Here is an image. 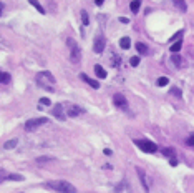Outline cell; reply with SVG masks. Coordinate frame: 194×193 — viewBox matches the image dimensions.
<instances>
[{
	"mask_svg": "<svg viewBox=\"0 0 194 193\" xmlns=\"http://www.w3.org/2000/svg\"><path fill=\"white\" fill-rule=\"evenodd\" d=\"M81 23H83V25H88V23H90V18H88L86 10H81Z\"/></svg>",
	"mask_w": 194,
	"mask_h": 193,
	"instance_id": "44dd1931",
	"label": "cell"
},
{
	"mask_svg": "<svg viewBox=\"0 0 194 193\" xmlns=\"http://www.w3.org/2000/svg\"><path fill=\"white\" fill-rule=\"evenodd\" d=\"M45 187L52 188V190H55L58 193H78L76 188L73 187L70 182H67V180H53V182L45 183Z\"/></svg>",
	"mask_w": 194,
	"mask_h": 193,
	"instance_id": "7a4b0ae2",
	"label": "cell"
},
{
	"mask_svg": "<svg viewBox=\"0 0 194 193\" xmlns=\"http://www.w3.org/2000/svg\"><path fill=\"white\" fill-rule=\"evenodd\" d=\"M10 82V73L0 72V83H9Z\"/></svg>",
	"mask_w": 194,
	"mask_h": 193,
	"instance_id": "ffe728a7",
	"label": "cell"
},
{
	"mask_svg": "<svg viewBox=\"0 0 194 193\" xmlns=\"http://www.w3.org/2000/svg\"><path fill=\"white\" fill-rule=\"evenodd\" d=\"M52 113H53V117H55L56 120H60V122H63L65 118H67V115H65V112H63V105H61V103H56V105H53V110H52Z\"/></svg>",
	"mask_w": 194,
	"mask_h": 193,
	"instance_id": "ba28073f",
	"label": "cell"
},
{
	"mask_svg": "<svg viewBox=\"0 0 194 193\" xmlns=\"http://www.w3.org/2000/svg\"><path fill=\"white\" fill-rule=\"evenodd\" d=\"M17 143H18L17 138H12V140L3 143V148H5V150H12V148H15V147H17Z\"/></svg>",
	"mask_w": 194,
	"mask_h": 193,
	"instance_id": "5bb4252c",
	"label": "cell"
},
{
	"mask_svg": "<svg viewBox=\"0 0 194 193\" xmlns=\"http://www.w3.org/2000/svg\"><path fill=\"white\" fill-rule=\"evenodd\" d=\"M40 103L42 105H50V100H48L47 97H43V98H40Z\"/></svg>",
	"mask_w": 194,
	"mask_h": 193,
	"instance_id": "4dcf8cb0",
	"label": "cell"
},
{
	"mask_svg": "<svg viewBox=\"0 0 194 193\" xmlns=\"http://www.w3.org/2000/svg\"><path fill=\"white\" fill-rule=\"evenodd\" d=\"M113 102H114V105H116L119 110H125V112H128V100L121 95V93H116V95L113 97Z\"/></svg>",
	"mask_w": 194,
	"mask_h": 193,
	"instance_id": "52a82bcc",
	"label": "cell"
},
{
	"mask_svg": "<svg viewBox=\"0 0 194 193\" xmlns=\"http://www.w3.org/2000/svg\"><path fill=\"white\" fill-rule=\"evenodd\" d=\"M181 47H183V42H181V40H177V42L171 43V47H169V48H171V52H173V53H177V52L181 50Z\"/></svg>",
	"mask_w": 194,
	"mask_h": 193,
	"instance_id": "e0dca14e",
	"label": "cell"
},
{
	"mask_svg": "<svg viewBox=\"0 0 194 193\" xmlns=\"http://www.w3.org/2000/svg\"><path fill=\"white\" fill-rule=\"evenodd\" d=\"M136 173H138L139 180H141L143 188H144V190H146V193H148V191H149V185H148V178H146V175H144V171H143L139 167H136Z\"/></svg>",
	"mask_w": 194,
	"mask_h": 193,
	"instance_id": "30bf717a",
	"label": "cell"
},
{
	"mask_svg": "<svg viewBox=\"0 0 194 193\" xmlns=\"http://www.w3.org/2000/svg\"><path fill=\"white\" fill-rule=\"evenodd\" d=\"M2 10H3V5H2V3H0V14H2Z\"/></svg>",
	"mask_w": 194,
	"mask_h": 193,
	"instance_id": "d590c367",
	"label": "cell"
},
{
	"mask_svg": "<svg viewBox=\"0 0 194 193\" xmlns=\"http://www.w3.org/2000/svg\"><path fill=\"white\" fill-rule=\"evenodd\" d=\"M119 47H121L123 50H128V48L131 47V40H130V37H123V38H119Z\"/></svg>",
	"mask_w": 194,
	"mask_h": 193,
	"instance_id": "7c38bea8",
	"label": "cell"
},
{
	"mask_svg": "<svg viewBox=\"0 0 194 193\" xmlns=\"http://www.w3.org/2000/svg\"><path fill=\"white\" fill-rule=\"evenodd\" d=\"M186 145H189V147H194V133H191L188 138H186Z\"/></svg>",
	"mask_w": 194,
	"mask_h": 193,
	"instance_id": "83f0119b",
	"label": "cell"
},
{
	"mask_svg": "<svg viewBox=\"0 0 194 193\" xmlns=\"http://www.w3.org/2000/svg\"><path fill=\"white\" fill-rule=\"evenodd\" d=\"M136 50H138L139 53H141V55H146V53L149 52V48H148V47H146V45H144V43L138 42V43H136Z\"/></svg>",
	"mask_w": 194,
	"mask_h": 193,
	"instance_id": "9a60e30c",
	"label": "cell"
},
{
	"mask_svg": "<svg viewBox=\"0 0 194 193\" xmlns=\"http://www.w3.org/2000/svg\"><path fill=\"white\" fill-rule=\"evenodd\" d=\"M47 122H48V118H47V117H40V118H30V120H27V122H25V127H23V128H25L27 132H32V130L38 128L40 125H45Z\"/></svg>",
	"mask_w": 194,
	"mask_h": 193,
	"instance_id": "5b68a950",
	"label": "cell"
},
{
	"mask_svg": "<svg viewBox=\"0 0 194 193\" xmlns=\"http://www.w3.org/2000/svg\"><path fill=\"white\" fill-rule=\"evenodd\" d=\"M168 83H169L168 77H161V78L158 80V87H164V85H168Z\"/></svg>",
	"mask_w": 194,
	"mask_h": 193,
	"instance_id": "603a6c76",
	"label": "cell"
},
{
	"mask_svg": "<svg viewBox=\"0 0 194 193\" xmlns=\"http://www.w3.org/2000/svg\"><path fill=\"white\" fill-rule=\"evenodd\" d=\"M28 2H30V3H32V5H33V7H35V9H37V10H38V12H40V14H45V9H43V7H42V5H40V2H38V0H28Z\"/></svg>",
	"mask_w": 194,
	"mask_h": 193,
	"instance_id": "d6986e66",
	"label": "cell"
},
{
	"mask_svg": "<svg viewBox=\"0 0 194 193\" xmlns=\"http://www.w3.org/2000/svg\"><path fill=\"white\" fill-rule=\"evenodd\" d=\"M105 47H106V38L103 35H98L96 38H95V42H93V50L96 53H101L103 50H105Z\"/></svg>",
	"mask_w": 194,
	"mask_h": 193,
	"instance_id": "8992f818",
	"label": "cell"
},
{
	"mask_svg": "<svg viewBox=\"0 0 194 193\" xmlns=\"http://www.w3.org/2000/svg\"><path fill=\"white\" fill-rule=\"evenodd\" d=\"M35 80H37V83H38V87L47 90V92H53V88H55V77H53L48 70L38 72L37 77H35Z\"/></svg>",
	"mask_w": 194,
	"mask_h": 193,
	"instance_id": "6da1fadb",
	"label": "cell"
},
{
	"mask_svg": "<svg viewBox=\"0 0 194 193\" xmlns=\"http://www.w3.org/2000/svg\"><path fill=\"white\" fill-rule=\"evenodd\" d=\"M130 63H131V67H138L139 65V57H131Z\"/></svg>",
	"mask_w": 194,
	"mask_h": 193,
	"instance_id": "484cf974",
	"label": "cell"
},
{
	"mask_svg": "<svg viewBox=\"0 0 194 193\" xmlns=\"http://www.w3.org/2000/svg\"><path fill=\"white\" fill-rule=\"evenodd\" d=\"M181 37H183V30H179L174 37H173V38H171V43H174V42H177V40H181Z\"/></svg>",
	"mask_w": 194,
	"mask_h": 193,
	"instance_id": "f1b7e54d",
	"label": "cell"
},
{
	"mask_svg": "<svg viewBox=\"0 0 194 193\" xmlns=\"http://www.w3.org/2000/svg\"><path fill=\"white\" fill-rule=\"evenodd\" d=\"M67 45L70 48V62H72V63H78L81 58V52H80L78 43L73 38H67Z\"/></svg>",
	"mask_w": 194,
	"mask_h": 193,
	"instance_id": "3957f363",
	"label": "cell"
},
{
	"mask_svg": "<svg viewBox=\"0 0 194 193\" xmlns=\"http://www.w3.org/2000/svg\"><path fill=\"white\" fill-rule=\"evenodd\" d=\"M134 143L144 151V153H156V151H158V145L153 143L151 140H134Z\"/></svg>",
	"mask_w": 194,
	"mask_h": 193,
	"instance_id": "277c9868",
	"label": "cell"
},
{
	"mask_svg": "<svg viewBox=\"0 0 194 193\" xmlns=\"http://www.w3.org/2000/svg\"><path fill=\"white\" fill-rule=\"evenodd\" d=\"M95 73H96L98 78H106V70L101 65H95Z\"/></svg>",
	"mask_w": 194,
	"mask_h": 193,
	"instance_id": "4fadbf2b",
	"label": "cell"
},
{
	"mask_svg": "<svg viewBox=\"0 0 194 193\" xmlns=\"http://www.w3.org/2000/svg\"><path fill=\"white\" fill-rule=\"evenodd\" d=\"M85 113V110L80 105H67V115L68 117H78V115Z\"/></svg>",
	"mask_w": 194,
	"mask_h": 193,
	"instance_id": "9c48e42d",
	"label": "cell"
},
{
	"mask_svg": "<svg viewBox=\"0 0 194 193\" xmlns=\"http://www.w3.org/2000/svg\"><path fill=\"white\" fill-rule=\"evenodd\" d=\"M161 151H163V153L166 155V157H169V158H174V150H173V148H163Z\"/></svg>",
	"mask_w": 194,
	"mask_h": 193,
	"instance_id": "7402d4cb",
	"label": "cell"
},
{
	"mask_svg": "<svg viewBox=\"0 0 194 193\" xmlns=\"http://www.w3.org/2000/svg\"><path fill=\"white\" fill-rule=\"evenodd\" d=\"M173 62H174V65L176 67H181V57H177V55H173Z\"/></svg>",
	"mask_w": 194,
	"mask_h": 193,
	"instance_id": "f546056e",
	"label": "cell"
},
{
	"mask_svg": "<svg viewBox=\"0 0 194 193\" xmlns=\"http://www.w3.org/2000/svg\"><path fill=\"white\" fill-rule=\"evenodd\" d=\"M173 2H174V5L181 12H186V9H188V7H186V0H173Z\"/></svg>",
	"mask_w": 194,
	"mask_h": 193,
	"instance_id": "ac0fdd59",
	"label": "cell"
},
{
	"mask_svg": "<svg viewBox=\"0 0 194 193\" xmlns=\"http://www.w3.org/2000/svg\"><path fill=\"white\" fill-rule=\"evenodd\" d=\"M80 77H81V80H83V82H86V83H88V85H90V87H91V88H100V83H98L96 80L90 78V77L86 75V73H81Z\"/></svg>",
	"mask_w": 194,
	"mask_h": 193,
	"instance_id": "8fae6325",
	"label": "cell"
},
{
	"mask_svg": "<svg viewBox=\"0 0 194 193\" xmlns=\"http://www.w3.org/2000/svg\"><path fill=\"white\" fill-rule=\"evenodd\" d=\"M177 165V160L176 158H171V167H176Z\"/></svg>",
	"mask_w": 194,
	"mask_h": 193,
	"instance_id": "836d02e7",
	"label": "cell"
},
{
	"mask_svg": "<svg viewBox=\"0 0 194 193\" xmlns=\"http://www.w3.org/2000/svg\"><path fill=\"white\" fill-rule=\"evenodd\" d=\"M103 2H105V0H95V3H96V5H103Z\"/></svg>",
	"mask_w": 194,
	"mask_h": 193,
	"instance_id": "e575fe53",
	"label": "cell"
},
{
	"mask_svg": "<svg viewBox=\"0 0 194 193\" xmlns=\"http://www.w3.org/2000/svg\"><path fill=\"white\" fill-rule=\"evenodd\" d=\"M9 180H12V182H22L23 176L22 175H9Z\"/></svg>",
	"mask_w": 194,
	"mask_h": 193,
	"instance_id": "4316f807",
	"label": "cell"
},
{
	"mask_svg": "<svg viewBox=\"0 0 194 193\" xmlns=\"http://www.w3.org/2000/svg\"><path fill=\"white\" fill-rule=\"evenodd\" d=\"M103 153H105V155H108V157H110V155H113V151H111L110 148H105V150H103Z\"/></svg>",
	"mask_w": 194,
	"mask_h": 193,
	"instance_id": "1f68e13d",
	"label": "cell"
},
{
	"mask_svg": "<svg viewBox=\"0 0 194 193\" xmlns=\"http://www.w3.org/2000/svg\"><path fill=\"white\" fill-rule=\"evenodd\" d=\"M171 95H174V97H177V98H181V97H183V93H181V90H179V88L173 87V88H171Z\"/></svg>",
	"mask_w": 194,
	"mask_h": 193,
	"instance_id": "cb8c5ba5",
	"label": "cell"
},
{
	"mask_svg": "<svg viewBox=\"0 0 194 193\" xmlns=\"http://www.w3.org/2000/svg\"><path fill=\"white\" fill-rule=\"evenodd\" d=\"M45 162H53L52 157H38L37 158V163H45Z\"/></svg>",
	"mask_w": 194,
	"mask_h": 193,
	"instance_id": "d4e9b609",
	"label": "cell"
},
{
	"mask_svg": "<svg viewBox=\"0 0 194 193\" xmlns=\"http://www.w3.org/2000/svg\"><path fill=\"white\" fill-rule=\"evenodd\" d=\"M139 7H141V0H133V2H131V5H130V9H131L133 14H138Z\"/></svg>",
	"mask_w": 194,
	"mask_h": 193,
	"instance_id": "2e32d148",
	"label": "cell"
},
{
	"mask_svg": "<svg viewBox=\"0 0 194 193\" xmlns=\"http://www.w3.org/2000/svg\"><path fill=\"white\" fill-rule=\"evenodd\" d=\"M119 22H121V23H128V22H130V18H126V17H121V18H119Z\"/></svg>",
	"mask_w": 194,
	"mask_h": 193,
	"instance_id": "d6a6232c",
	"label": "cell"
}]
</instances>
